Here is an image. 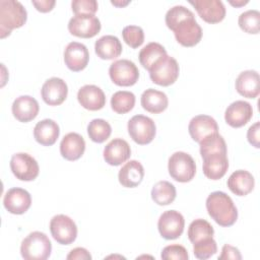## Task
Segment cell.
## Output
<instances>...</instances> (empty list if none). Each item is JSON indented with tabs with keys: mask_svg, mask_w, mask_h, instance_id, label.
Listing matches in <instances>:
<instances>
[{
	"mask_svg": "<svg viewBox=\"0 0 260 260\" xmlns=\"http://www.w3.org/2000/svg\"><path fill=\"white\" fill-rule=\"evenodd\" d=\"M66 258L68 260H90L91 255L85 248L77 247L72 249L66 256Z\"/></svg>",
	"mask_w": 260,
	"mask_h": 260,
	"instance_id": "cell-44",
	"label": "cell"
},
{
	"mask_svg": "<svg viewBox=\"0 0 260 260\" xmlns=\"http://www.w3.org/2000/svg\"><path fill=\"white\" fill-rule=\"evenodd\" d=\"M72 11L75 14H93L98 11V2L95 0H73L71 2Z\"/></svg>",
	"mask_w": 260,
	"mask_h": 260,
	"instance_id": "cell-41",
	"label": "cell"
},
{
	"mask_svg": "<svg viewBox=\"0 0 260 260\" xmlns=\"http://www.w3.org/2000/svg\"><path fill=\"white\" fill-rule=\"evenodd\" d=\"M255 185L253 175L246 170H238L231 174L228 179L229 189L238 196H245L249 194Z\"/></svg>",
	"mask_w": 260,
	"mask_h": 260,
	"instance_id": "cell-27",
	"label": "cell"
},
{
	"mask_svg": "<svg viewBox=\"0 0 260 260\" xmlns=\"http://www.w3.org/2000/svg\"><path fill=\"white\" fill-rule=\"evenodd\" d=\"M184 226V216L182 213L174 209L164 211L157 221L158 232L166 240L178 239L183 234Z\"/></svg>",
	"mask_w": 260,
	"mask_h": 260,
	"instance_id": "cell-10",
	"label": "cell"
},
{
	"mask_svg": "<svg viewBox=\"0 0 260 260\" xmlns=\"http://www.w3.org/2000/svg\"><path fill=\"white\" fill-rule=\"evenodd\" d=\"M112 133V127L104 119H93L87 125V134L89 138L96 143L106 141Z\"/></svg>",
	"mask_w": 260,
	"mask_h": 260,
	"instance_id": "cell-34",
	"label": "cell"
},
{
	"mask_svg": "<svg viewBox=\"0 0 260 260\" xmlns=\"http://www.w3.org/2000/svg\"><path fill=\"white\" fill-rule=\"evenodd\" d=\"M179 44L184 47L197 45L202 38V28L195 19V16L180 21L172 29Z\"/></svg>",
	"mask_w": 260,
	"mask_h": 260,
	"instance_id": "cell-12",
	"label": "cell"
},
{
	"mask_svg": "<svg viewBox=\"0 0 260 260\" xmlns=\"http://www.w3.org/2000/svg\"><path fill=\"white\" fill-rule=\"evenodd\" d=\"M253 116V108L246 101H236L232 103L224 112V120L228 125L240 128L246 125Z\"/></svg>",
	"mask_w": 260,
	"mask_h": 260,
	"instance_id": "cell-17",
	"label": "cell"
},
{
	"mask_svg": "<svg viewBox=\"0 0 260 260\" xmlns=\"http://www.w3.org/2000/svg\"><path fill=\"white\" fill-rule=\"evenodd\" d=\"M229 2H230V4H231V5H233V6L241 7V6L246 5V4L249 2V0H236V1H234V0H230Z\"/></svg>",
	"mask_w": 260,
	"mask_h": 260,
	"instance_id": "cell-46",
	"label": "cell"
},
{
	"mask_svg": "<svg viewBox=\"0 0 260 260\" xmlns=\"http://www.w3.org/2000/svg\"><path fill=\"white\" fill-rule=\"evenodd\" d=\"M111 3H112L113 5H115V6L123 7V6H126L127 4H129L130 1H129V0H126V1H123V0H122V1H121V0H112Z\"/></svg>",
	"mask_w": 260,
	"mask_h": 260,
	"instance_id": "cell-47",
	"label": "cell"
},
{
	"mask_svg": "<svg viewBox=\"0 0 260 260\" xmlns=\"http://www.w3.org/2000/svg\"><path fill=\"white\" fill-rule=\"evenodd\" d=\"M50 232L57 243L70 245L76 240L77 225L68 215L57 214L50 220Z\"/></svg>",
	"mask_w": 260,
	"mask_h": 260,
	"instance_id": "cell-7",
	"label": "cell"
},
{
	"mask_svg": "<svg viewBox=\"0 0 260 260\" xmlns=\"http://www.w3.org/2000/svg\"><path fill=\"white\" fill-rule=\"evenodd\" d=\"M228 153L213 152L204 155L203 158V174L210 180H219L222 178L229 169Z\"/></svg>",
	"mask_w": 260,
	"mask_h": 260,
	"instance_id": "cell-19",
	"label": "cell"
},
{
	"mask_svg": "<svg viewBox=\"0 0 260 260\" xmlns=\"http://www.w3.org/2000/svg\"><path fill=\"white\" fill-rule=\"evenodd\" d=\"M111 80L119 86L134 85L139 78V70L134 62L128 59L114 61L109 68Z\"/></svg>",
	"mask_w": 260,
	"mask_h": 260,
	"instance_id": "cell-8",
	"label": "cell"
},
{
	"mask_svg": "<svg viewBox=\"0 0 260 260\" xmlns=\"http://www.w3.org/2000/svg\"><path fill=\"white\" fill-rule=\"evenodd\" d=\"M217 251V245L213 237H209L193 244V252L196 258L205 260L214 255Z\"/></svg>",
	"mask_w": 260,
	"mask_h": 260,
	"instance_id": "cell-38",
	"label": "cell"
},
{
	"mask_svg": "<svg viewBox=\"0 0 260 260\" xmlns=\"http://www.w3.org/2000/svg\"><path fill=\"white\" fill-rule=\"evenodd\" d=\"M32 5L36 7L38 11L41 12H49L53 9V7L56 4L55 0H31Z\"/></svg>",
	"mask_w": 260,
	"mask_h": 260,
	"instance_id": "cell-45",
	"label": "cell"
},
{
	"mask_svg": "<svg viewBox=\"0 0 260 260\" xmlns=\"http://www.w3.org/2000/svg\"><path fill=\"white\" fill-rule=\"evenodd\" d=\"M160 257L164 260H172V259L187 260L189 258V255L184 246L179 244H173V245L166 246L162 249Z\"/></svg>",
	"mask_w": 260,
	"mask_h": 260,
	"instance_id": "cell-40",
	"label": "cell"
},
{
	"mask_svg": "<svg viewBox=\"0 0 260 260\" xmlns=\"http://www.w3.org/2000/svg\"><path fill=\"white\" fill-rule=\"evenodd\" d=\"M11 111L16 120L27 123L38 116L40 106L35 98L30 95H20L14 100Z\"/></svg>",
	"mask_w": 260,
	"mask_h": 260,
	"instance_id": "cell-21",
	"label": "cell"
},
{
	"mask_svg": "<svg viewBox=\"0 0 260 260\" xmlns=\"http://www.w3.org/2000/svg\"><path fill=\"white\" fill-rule=\"evenodd\" d=\"M128 133L134 142L140 145L150 143L156 133L153 120L144 115H135L128 121Z\"/></svg>",
	"mask_w": 260,
	"mask_h": 260,
	"instance_id": "cell-6",
	"label": "cell"
},
{
	"mask_svg": "<svg viewBox=\"0 0 260 260\" xmlns=\"http://www.w3.org/2000/svg\"><path fill=\"white\" fill-rule=\"evenodd\" d=\"M238 23L245 32L256 35L260 30V12L256 9L246 10L240 14Z\"/></svg>",
	"mask_w": 260,
	"mask_h": 260,
	"instance_id": "cell-36",
	"label": "cell"
},
{
	"mask_svg": "<svg viewBox=\"0 0 260 260\" xmlns=\"http://www.w3.org/2000/svg\"><path fill=\"white\" fill-rule=\"evenodd\" d=\"M247 139L254 147H260V122L251 125L247 131Z\"/></svg>",
	"mask_w": 260,
	"mask_h": 260,
	"instance_id": "cell-42",
	"label": "cell"
},
{
	"mask_svg": "<svg viewBox=\"0 0 260 260\" xmlns=\"http://www.w3.org/2000/svg\"><path fill=\"white\" fill-rule=\"evenodd\" d=\"M200 154L203 157L206 154L213 152H224L228 153L226 143L223 137L217 133L211 134L199 142Z\"/></svg>",
	"mask_w": 260,
	"mask_h": 260,
	"instance_id": "cell-35",
	"label": "cell"
},
{
	"mask_svg": "<svg viewBox=\"0 0 260 260\" xmlns=\"http://www.w3.org/2000/svg\"><path fill=\"white\" fill-rule=\"evenodd\" d=\"M104 158L110 166H120L131 155V148L128 142L122 138L112 139L104 148Z\"/></svg>",
	"mask_w": 260,
	"mask_h": 260,
	"instance_id": "cell-22",
	"label": "cell"
},
{
	"mask_svg": "<svg viewBox=\"0 0 260 260\" xmlns=\"http://www.w3.org/2000/svg\"><path fill=\"white\" fill-rule=\"evenodd\" d=\"M31 204L30 194L22 188H10L4 195L3 205L5 209L12 214H23L28 210Z\"/></svg>",
	"mask_w": 260,
	"mask_h": 260,
	"instance_id": "cell-14",
	"label": "cell"
},
{
	"mask_svg": "<svg viewBox=\"0 0 260 260\" xmlns=\"http://www.w3.org/2000/svg\"><path fill=\"white\" fill-rule=\"evenodd\" d=\"M123 40L131 48H138L144 42V31L138 25H127L122 30Z\"/></svg>",
	"mask_w": 260,
	"mask_h": 260,
	"instance_id": "cell-39",
	"label": "cell"
},
{
	"mask_svg": "<svg viewBox=\"0 0 260 260\" xmlns=\"http://www.w3.org/2000/svg\"><path fill=\"white\" fill-rule=\"evenodd\" d=\"M101 21L93 14H75L68 22V30L78 38H92L101 30Z\"/></svg>",
	"mask_w": 260,
	"mask_h": 260,
	"instance_id": "cell-11",
	"label": "cell"
},
{
	"mask_svg": "<svg viewBox=\"0 0 260 260\" xmlns=\"http://www.w3.org/2000/svg\"><path fill=\"white\" fill-rule=\"evenodd\" d=\"M148 71L152 82L161 86H169L177 80L180 68L177 60L167 54L155 61Z\"/></svg>",
	"mask_w": 260,
	"mask_h": 260,
	"instance_id": "cell-4",
	"label": "cell"
},
{
	"mask_svg": "<svg viewBox=\"0 0 260 260\" xmlns=\"http://www.w3.org/2000/svg\"><path fill=\"white\" fill-rule=\"evenodd\" d=\"M59 134V125L52 119H44L38 122L34 128V137L36 141L44 146L53 145L57 141Z\"/></svg>",
	"mask_w": 260,
	"mask_h": 260,
	"instance_id": "cell-25",
	"label": "cell"
},
{
	"mask_svg": "<svg viewBox=\"0 0 260 260\" xmlns=\"http://www.w3.org/2000/svg\"><path fill=\"white\" fill-rule=\"evenodd\" d=\"M177 195L176 187L168 181H159L151 189V198L158 205L171 204Z\"/></svg>",
	"mask_w": 260,
	"mask_h": 260,
	"instance_id": "cell-30",
	"label": "cell"
},
{
	"mask_svg": "<svg viewBox=\"0 0 260 260\" xmlns=\"http://www.w3.org/2000/svg\"><path fill=\"white\" fill-rule=\"evenodd\" d=\"M144 169L141 162L135 159L127 161L119 171L118 179L122 186L126 188L137 187L143 180Z\"/></svg>",
	"mask_w": 260,
	"mask_h": 260,
	"instance_id": "cell-26",
	"label": "cell"
},
{
	"mask_svg": "<svg viewBox=\"0 0 260 260\" xmlns=\"http://www.w3.org/2000/svg\"><path fill=\"white\" fill-rule=\"evenodd\" d=\"M89 60V53L85 45L78 42L69 43L64 50L65 65L74 72L83 70Z\"/></svg>",
	"mask_w": 260,
	"mask_h": 260,
	"instance_id": "cell-16",
	"label": "cell"
},
{
	"mask_svg": "<svg viewBox=\"0 0 260 260\" xmlns=\"http://www.w3.org/2000/svg\"><path fill=\"white\" fill-rule=\"evenodd\" d=\"M27 19L24 6L16 0L0 1V37L6 38L14 28L21 27Z\"/></svg>",
	"mask_w": 260,
	"mask_h": 260,
	"instance_id": "cell-2",
	"label": "cell"
},
{
	"mask_svg": "<svg viewBox=\"0 0 260 260\" xmlns=\"http://www.w3.org/2000/svg\"><path fill=\"white\" fill-rule=\"evenodd\" d=\"M166 55L167 51L162 45L155 42H151L140 50L138 58L140 64L145 69L149 70V68L154 64L155 61H157L159 58Z\"/></svg>",
	"mask_w": 260,
	"mask_h": 260,
	"instance_id": "cell-31",
	"label": "cell"
},
{
	"mask_svg": "<svg viewBox=\"0 0 260 260\" xmlns=\"http://www.w3.org/2000/svg\"><path fill=\"white\" fill-rule=\"evenodd\" d=\"M135 105V94L128 90L116 91L111 98V107L118 114L130 112Z\"/></svg>",
	"mask_w": 260,
	"mask_h": 260,
	"instance_id": "cell-33",
	"label": "cell"
},
{
	"mask_svg": "<svg viewBox=\"0 0 260 260\" xmlns=\"http://www.w3.org/2000/svg\"><path fill=\"white\" fill-rule=\"evenodd\" d=\"M141 106L144 110L152 114H159L164 112L169 105V100L164 91L148 88L141 94Z\"/></svg>",
	"mask_w": 260,
	"mask_h": 260,
	"instance_id": "cell-29",
	"label": "cell"
},
{
	"mask_svg": "<svg viewBox=\"0 0 260 260\" xmlns=\"http://www.w3.org/2000/svg\"><path fill=\"white\" fill-rule=\"evenodd\" d=\"M188 131L191 138L200 142L207 136L218 132L217 122L208 115H197L193 117L188 125Z\"/></svg>",
	"mask_w": 260,
	"mask_h": 260,
	"instance_id": "cell-18",
	"label": "cell"
},
{
	"mask_svg": "<svg viewBox=\"0 0 260 260\" xmlns=\"http://www.w3.org/2000/svg\"><path fill=\"white\" fill-rule=\"evenodd\" d=\"M79 104L86 110L98 111L106 105V95L103 89L94 84H85L77 92Z\"/></svg>",
	"mask_w": 260,
	"mask_h": 260,
	"instance_id": "cell-20",
	"label": "cell"
},
{
	"mask_svg": "<svg viewBox=\"0 0 260 260\" xmlns=\"http://www.w3.org/2000/svg\"><path fill=\"white\" fill-rule=\"evenodd\" d=\"M43 101L49 106H59L67 98L68 86L66 82L59 77L47 79L41 89Z\"/></svg>",
	"mask_w": 260,
	"mask_h": 260,
	"instance_id": "cell-13",
	"label": "cell"
},
{
	"mask_svg": "<svg viewBox=\"0 0 260 260\" xmlns=\"http://www.w3.org/2000/svg\"><path fill=\"white\" fill-rule=\"evenodd\" d=\"M237 91L248 99H255L260 92V77L256 70L242 71L236 79Z\"/></svg>",
	"mask_w": 260,
	"mask_h": 260,
	"instance_id": "cell-23",
	"label": "cell"
},
{
	"mask_svg": "<svg viewBox=\"0 0 260 260\" xmlns=\"http://www.w3.org/2000/svg\"><path fill=\"white\" fill-rule=\"evenodd\" d=\"M120 40L113 35H106L95 41L94 51L98 57L104 60H112L119 57L122 53Z\"/></svg>",
	"mask_w": 260,
	"mask_h": 260,
	"instance_id": "cell-28",
	"label": "cell"
},
{
	"mask_svg": "<svg viewBox=\"0 0 260 260\" xmlns=\"http://www.w3.org/2000/svg\"><path fill=\"white\" fill-rule=\"evenodd\" d=\"M199 14L208 23L220 22L225 16V7L220 0H195L189 1Z\"/></svg>",
	"mask_w": 260,
	"mask_h": 260,
	"instance_id": "cell-15",
	"label": "cell"
},
{
	"mask_svg": "<svg viewBox=\"0 0 260 260\" xmlns=\"http://www.w3.org/2000/svg\"><path fill=\"white\" fill-rule=\"evenodd\" d=\"M10 169L20 181H34L40 172L36 158L26 152L14 153L10 159Z\"/></svg>",
	"mask_w": 260,
	"mask_h": 260,
	"instance_id": "cell-9",
	"label": "cell"
},
{
	"mask_svg": "<svg viewBox=\"0 0 260 260\" xmlns=\"http://www.w3.org/2000/svg\"><path fill=\"white\" fill-rule=\"evenodd\" d=\"M218 259L219 260H229V259L241 260L242 255L238 248L231 246L229 244H225L221 249V254L218 256Z\"/></svg>",
	"mask_w": 260,
	"mask_h": 260,
	"instance_id": "cell-43",
	"label": "cell"
},
{
	"mask_svg": "<svg viewBox=\"0 0 260 260\" xmlns=\"http://www.w3.org/2000/svg\"><path fill=\"white\" fill-rule=\"evenodd\" d=\"M85 150L83 137L76 133H67L60 142V153L67 160H76L82 156Z\"/></svg>",
	"mask_w": 260,
	"mask_h": 260,
	"instance_id": "cell-24",
	"label": "cell"
},
{
	"mask_svg": "<svg viewBox=\"0 0 260 260\" xmlns=\"http://www.w3.org/2000/svg\"><path fill=\"white\" fill-rule=\"evenodd\" d=\"M209 216L221 226L233 225L238 218V209L233 199L222 191H214L206 198Z\"/></svg>",
	"mask_w": 260,
	"mask_h": 260,
	"instance_id": "cell-1",
	"label": "cell"
},
{
	"mask_svg": "<svg viewBox=\"0 0 260 260\" xmlns=\"http://www.w3.org/2000/svg\"><path fill=\"white\" fill-rule=\"evenodd\" d=\"M192 16H194V13L187 7L183 5H175L167 11L165 20L167 26L170 29H173L175 25L178 24L180 21Z\"/></svg>",
	"mask_w": 260,
	"mask_h": 260,
	"instance_id": "cell-37",
	"label": "cell"
},
{
	"mask_svg": "<svg viewBox=\"0 0 260 260\" xmlns=\"http://www.w3.org/2000/svg\"><path fill=\"white\" fill-rule=\"evenodd\" d=\"M213 226L203 218L193 220L188 228V238L192 244H195L203 239L213 237Z\"/></svg>",
	"mask_w": 260,
	"mask_h": 260,
	"instance_id": "cell-32",
	"label": "cell"
},
{
	"mask_svg": "<svg viewBox=\"0 0 260 260\" xmlns=\"http://www.w3.org/2000/svg\"><path fill=\"white\" fill-rule=\"evenodd\" d=\"M52 252V244L45 233H29L21 242L20 254L25 260H45Z\"/></svg>",
	"mask_w": 260,
	"mask_h": 260,
	"instance_id": "cell-3",
	"label": "cell"
},
{
	"mask_svg": "<svg viewBox=\"0 0 260 260\" xmlns=\"http://www.w3.org/2000/svg\"><path fill=\"white\" fill-rule=\"evenodd\" d=\"M170 176L181 183L190 182L196 174V165L193 157L184 151L174 152L168 162Z\"/></svg>",
	"mask_w": 260,
	"mask_h": 260,
	"instance_id": "cell-5",
	"label": "cell"
}]
</instances>
